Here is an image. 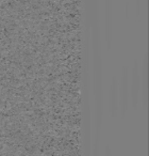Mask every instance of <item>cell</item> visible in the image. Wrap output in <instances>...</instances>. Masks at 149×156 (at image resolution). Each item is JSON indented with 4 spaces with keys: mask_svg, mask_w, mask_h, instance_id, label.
<instances>
[{
    "mask_svg": "<svg viewBox=\"0 0 149 156\" xmlns=\"http://www.w3.org/2000/svg\"><path fill=\"white\" fill-rule=\"evenodd\" d=\"M129 108V74L127 67H124L121 72L120 85L118 86V109L123 117L127 115Z\"/></svg>",
    "mask_w": 149,
    "mask_h": 156,
    "instance_id": "obj_1",
    "label": "cell"
},
{
    "mask_svg": "<svg viewBox=\"0 0 149 156\" xmlns=\"http://www.w3.org/2000/svg\"><path fill=\"white\" fill-rule=\"evenodd\" d=\"M140 64L137 61H135L131 73V106L134 110H136L140 106Z\"/></svg>",
    "mask_w": 149,
    "mask_h": 156,
    "instance_id": "obj_2",
    "label": "cell"
},
{
    "mask_svg": "<svg viewBox=\"0 0 149 156\" xmlns=\"http://www.w3.org/2000/svg\"><path fill=\"white\" fill-rule=\"evenodd\" d=\"M142 71H140V103L143 107L146 108L148 102V65H147V57H145L142 63Z\"/></svg>",
    "mask_w": 149,
    "mask_h": 156,
    "instance_id": "obj_3",
    "label": "cell"
},
{
    "mask_svg": "<svg viewBox=\"0 0 149 156\" xmlns=\"http://www.w3.org/2000/svg\"><path fill=\"white\" fill-rule=\"evenodd\" d=\"M118 110V81L113 76L110 88V112L112 117H115Z\"/></svg>",
    "mask_w": 149,
    "mask_h": 156,
    "instance_id": "obj_4",
    "label": "cell"
},
{
    "mask_svg": "<svg viewBox=\"0 0 149 156\" xmlns=\"http://www.w3.org/2000/svg\"><path fill=\"white\" fill-rule=\"evenodd\" d=\"M140 8H141V0H135V11H136V16L140 15Z\"/></svg>",
    "mask_w": 149,
    "mask_h": 156,
    "instance_id": "obj_5",
    "label": "cell"
}]
</instances>
